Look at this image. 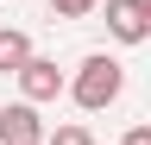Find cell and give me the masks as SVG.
<instances>
[{
	"instance_id": "obj_6",
	"label": "cell",
	"mask_w": 151,
	"mask_h": 145,
	"mask_svg": "<svg viewBox=\"0 0 151 145\" xmlns=\"http://www.w3.org/2000/svg\"><path fill=\"white\" fill-rule=\"evenodd\" d=\"M94 6H107V0H50V13H57V19H88Z\"/></svg>"
},
{
	"instance_id": "obj_5",
	"label": "cell",
	"mask_w": 151,
	"mask_h": 145,
	"mask_svg": "<svg viewBox=\"0 0 151 145\" xmlns=\"http://www.w3.org/2000/svg\"><path fill=\"white\" fill-rule=\"evenodd\" d=\"M32 57H38V50H32L25 32H19V25H0V69H6V76H19Z\"/></svg>"
},
{
	"instance_id": "obj_9",
	"label": "cell",
	"mask_w": 151,
	"mask_h": 145,
	"mask_svg": "<svg viewBox=\"0 0 151 145\" xmlns=\"http://www.w3.org/2000/svg\"><path fill=\"white\" fill-rule=\"evenodd\" d=\"M139 6H145V13H151V0H139Z\"/></svg>"
},
{
	"instance_id": "obj_2",
	"label": "cell",
	"mask_w": 151,
	"mask_h": 145,
	"mask_svg": "<svg viewBox=\"0 0 151 145\" xmlns=\"http://www.w3.org/2000/svg\"><path fill=\"white\" fill-rule=\"evenodd\" d=\"M44 120H38V101H6L0 107V145H44Z\"/></svg>"
},
{
	"instance_id": "obj_3",
	"label": "cell",
	"mask_w": 151,
	"mask_h": 145,
	"mask_svg": "<svg viewBox=\"0 0 151 145\" xmlns=\"http://www.w3.org/2000/svg\"><path fill=\"white\" fill-rule=\"evenodd\" d=\"M63 69H57V57H32L25 69H19V101H57L63 95Z\"/></svg>"
},
{
	"instance_id": "obj_1",
	"label": "cell",
	"mask_w": 151,
	"mask_h": 145,
	"mask_svg": "<svg viewBox=\"0 0 151 145\" xmlns=\"http://www.w3.org/2000/svg\"><path fill=\"white\" fill-rule=\"evenodd\" d=\"M120 88H126L120 57L94 50V57H82V63H76V76H69V101L82 107V114H101V107H113V101H120Z\"/></svg>"
},
{
	"instance_id": "obj_4",
	"label": "cell",
	"mask_w": 151,
	"mask_h": 145,
	"mask_svg": "<svg viewBox=\"0 0 151 145\" xmlns=\"http://www.w3.org/2000/svg\"><path fill=\"white\" fill-rule=\"evenodd\" d=\"M107 32L120 44H145L151 38V13L139 6V0H107Z\"/></svg>"
},
{
	"instance_id": "obj_7",
	"label": "cell",
	"mask_w": 151,
	"mask_h": 145,
	"mask_svg": "<svg viewBox=\"0 0 151 145\" xmlns=\"http://www.w3.org/2000/svg\"><path fill=\"white\" fill-rule=\"evenodd\" d=\"M44 145H94V133H88V126H57Z\"/></svg>"
},
{
	"instance_id": "obj_8",
	"label": "cell",
	"mask_w": 151,
	"mask_h": 145,
	"mask_svg": "<svg viewBox=\"0 0 151 145\" xmlns=\"http://www.w3.org/2000/svg\"><path fill=\"white\" fill-rule=\"evenodd\" d=\"M120 145H151V126H132V133H126Z\"/></svg>"
}]
</instances>
